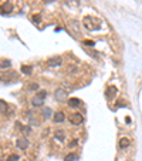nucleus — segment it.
Returning <instances> with one entry per match:
<instances>
[{"instance_id":"1","label":"nucleus","mask_w":142,"mask_h":161,"mask_svg":"<svg viewBox=\"0 0 142 161\" xmlns=\"http://www.w3.org/2000/svg\"><path fill=\"white\" fill-rule=\"evenodd\" d=\"M98 23H100V22H98L95 17H91V16L84 17V26H85L88 30H97V29L100 27Z\"/></svg>"},{"instance_id":"2","label":"nucleus","mask_w":142,"mask_h":161,"mask_svg":"<svg viewBox=\"0 0 142 161\" xmlns=\"http://www.w3.org/2000/svg\"><path fill=\"white\" fill-rule=\"evenodd\" d=\"M70 123L72 125H80L84 123V116L81 113H72L70 116Z\"/></svg>"},{"instance_id":"3","label":"nucleus","mask_w":142,"mask_h":161,"mask_svg":"<svg viewBox=\"0 0 142 161\" xmlns=\"http://www.w3.org/2000/svg\"><path fill=\"white\" fill-rule=\"evenodd\" d=\"M67 97H68V93H67L64 88H57L56 93H54V98H56L57 101H63V100H66Z\"/></svg>"},{"instance_id":"4","label":"nucleus","mask_w":142,"mask_h":161,"mask_svg":"<svg viewBox=\"0 0 142 161\" xmlns=\"http://www.w3.org/2000/svg\"><path fill=\"white\" fill-rule=\"evenodd\" d=\"M16 146H17V148H19V150H27V148H29V140H27V138H24V137L17 138Z\"/></svg>"},{"instance_id":"5","label":"nucleus","mask_w":142,"mask_h":161,"mask_svg":"<svg viewBox=\"0 0 142 161\" xmlns=\"http://www.w3.org/2000/svg\"><path fill=\"white\" fill-rule=\"evenodd\" d=\"M61 64H63V59L61 57H53V59L48 60V66L50 67H58Z\"/></svg>"},{"instance_id":"6","label":"nucleus","mask_w":142,"mask_h":161,"mask_svg":"<svg viewBox=\"0 0 142 161\" xmlns=\"http://www.w3.org/2000/svg\"><path fill=\"white\" fill-rule=\"evenodd\" d=\"M117 91H118V88H117L115 86H109V87L107 88V98H108V100H112L114 96L117 94Z\"/></svg>"},{"instance_id":"7","label":"nucleus","mask_w":142,"mask_h":161,"mask_svg":"<svg viewBox=\"0 0 142 161\" xmlns=\"http://www.w3.org/2000/svg\"><path fill=\"white\" fill-rule=\"evenodd\" d=\"M54 137H56L60 143H64V141H66V133H64L61 128H58V130L54 131Z\"/></svg>"},{"instance_id":"8","label":"nucleus","mask_w":142,"mask_h":161,"mask_svg":"<svg viewBox=\"0 0 142 161\" xmlns=\"http://www.w3.org/2000/svg\"><path fill=\"white\" fill-rule=\"evenodd\" d=\"M129 146H131V140H129L128 137L119 138V148H121V150H125V148L129 147Z\"/></svg>"},{"instance_id":"9","label":"nucleus","mask_w":142,"mask_h":161,"mask_svg":"<svg viewBox=\"0 0 142 161\" xmlns=\"http://www.w3.org/2000/svg\"><path fill=\"white\" fill-rule=\"evenodd\" d=\"M64 120H66V114H64V113H61V111H58V113H56V114L53 116V121H54V123H57V124L63 123Z\"/></svg>"},{"instance_id":"10","label":"nucleus","mask_w":142,"mask_h":161,"mask_svg":"<svg viewBox=\"0 0 142 161\" xmlns=\"http://www.w3.org/2000/svg\"><path fill=\"white\" fill-rule=\"evenodd\" d=\"M41 116H43V119H50L51 116H54V113H53V110H51L50 107H43Z\"/></svg>"},{"instance_id":"11","label":"nucleus","mask_w":142,"mask_h":161,"mask_svg":"<svg viewBox=\"0 0 142 161\" xmlns=\"http://www.w3.org/2000/svg\"><path fill=\"white\" fill-rule=\"evenodd\" d=\"M67 103H68V107H70V108H78V107L81 106V101H80L78 98H70Z\"/></svg>"},{"instance_id":"12","label":"nucleus","mask_w":142,"mask_h":161,"mask_svg":"<svg viewBox=\"0 0 142 161\" xmlns=\"http://www.w3.org/2000/svg\"><path fill=\"white\" fill-rule=\"evenodd\" d=\"M31 104H33L34 107H43V104H44V100L36 96V97H33V98H31Z\"/></svg>"},{"instance_id":"13","label":"nucleus","mask_w":142,"mask_h":161,"mask_svg":"<svg viewBox=\"0 0 142 161\" xmlns=\"http://www.w3.org/2000/svg\"><path fill=\"white\" fill-rule=\"evenodd\" d=\"M71 29H72V32H75V34L77 36H80L81 34V30H80V26H78V22H71Z\"/></svg>"},{"instance_id":"14","label":"nucleus","mask_w":142,"mask_h":161,"mask_svg":"<svg viewBox=\"0 0 142 161\" xmlns=\"http://www.w3.org/2000/svg\"><path fill=\"white\" fill-rule=\"evenodd\" d=\"M3 10H4V13H10V11L13 10V4H11V1H6L4 6H3Z\"/></svg>"},{"instance_id":"15","label":"nucleus","mask_w":142,"mask_h":161,"mask_svg":"<svg viewBox=\"0 0 142 161\" xmlns=\"http://www.w3.org/2000/svg\"><path fill=\"white\" fill-rule=\"evenodd\" d=\"M21 71H23L24 74H31L33 67H31V66H21Z\"/></svg>"},{"instance_id":"16","label":"nucleus","mask_w":142,"mask_h":161,"mask_svg":"<svg viewBox=\"0 0 142 161\" xmlns=\"http://www.w3.org/2000/svg\"><path fill=\"white\" fill-rule=\"evenodd\" d=\"M9 108V104L6 103V101H3V100H0V111L1 113H6V110Z\"/></svg>"},{"instance_id":"17","label":"nucleus","mask_w":142,"mask_h":161,"mask_svg":"<svg viewBox=\"0 0 142 161\" xmlns=\"http://www.w3.org/2000/svg\"><path fill=\"white\" fill-rule=\"evenodd\" d=\"M75 160H77V156L74 153H70V154H67L64 157V161H75Z\"/></svg>"},{"instance_id":"18","label":"nucleus","mask_w":142,"mask_h":161,"mask_svg":"<svg viewBox=\"0 0 142 161\" xmlns=\"http://www.w3.org/2000/svg\"><path fill=\"white\" fill-rule=\"evenodd\" d=\"M20 131H21L23 134H26V135H27V134H30V133H31V128H30L29 125H24V127L21 125V128H20Z\"/></svg>"},{"instance_id":"19","label":"nucleus","mask_w":142,"mask_h":161,"mask_svg":"<svg viewBox=\"0 0 142 161\" xmlns=\"http://www.w3.org/2000/svg\"><path fill=\"white\" fill-rule=\"evenodd\" d=\"M20 160V157L17 156V154H10L9 157H7V161H19Z\"/></svg>"},{"instance_id":"20","label":"nucleus","mask_w":142,"mask_h":161,"mask_svg":"<svg viewBox=\"0 0 142 161\" xmlns=\"http://www.w3.org/2000/svg\"><path fill=\"white\" fill-rule=\"evenodd\" d=\"M40 88V86L38 84H36V83H33V84H30L29 86V91H37Z\"/></svg>"},{"instance_id":"21","label":"nucleus","mask_w":142,"mask_h":161,"mask_svg":"<svg viewBox=\"0 0 142 161\" xmlns=\"http://www.w3.org/2000/svg\"><path fill=\"white\" fill-rule=\"evenodd\" d=\"M33 22H34L36 24H38V23L41 22V16H40V14H34V16H33Z\"/></svg>"},{"instance_id":"22","label":"nucleus","mask_w":142,"mask_h":161,"mask_svg":"<svg viewBox=\"0 0 142 161\" xmlns=\"http://www.w3.org/2000/svg\"><path fill=\"white\" fill-rule=\"evenodd\" d=\"M10 64H11V63H10L9 60H3V61H1V67H3V69H6V67H10Z\"/></svg>"},{"instance_id":"23","label":"nucleus","mask_w":142,"mask_h":161,"mask_svg":"<svg viewBox=\"0 0 142 161\" xmlns=\"http://www.w3.org/2000/svg\"><path fill=\"white\" fill-rule=\"evenodd\" d=\"M37 97H40V98H46L47 97V91H38V94H37Z\"/></svg>"},{"instance_id":"24","label":"nucleus","mask_w":142,"mask_h":161,"mask_svg":"<svg viewBox=\"0 0 142 161\" xmlns=\"http://www.w3.org/2000/svg\"><path fill=\"white\" fill-rule=\"evenodd\" d=\"M117 106H118V107H125L127 103H125L124 100H118V101H117Z\"/></svg>"},{"instance_id":"25","label":"nucleus","mask_w":142,"mask_h":161,"mask_svg":"<svg viewBox=\"0 0 142 161\" xmlns=\"http://www.w3.org/2000/svg\"><path fill=\"white\" fill-rule=\"evenodd\" d=\"M84 46H95V43L91 40H85L84 41Z\"/></svg>"},{"instance_id":"26","label":"nucleus","mask_w":142,"mask_h":161,"mask_svg":"<svg viewBox=\"0 0 142 161\" xmlns=\"http://www.w3.org/2000/svg\"><path fill=\"white\" fill-rule=\"evenodd\" d=\"M77 144H78V141H77V140H72V141H71V143H70V147H71V148H72V147H75Z\"/></svg>"},{"instance_id":"27","label":"nucleus","mask_w":142,"mask_h":161,"mask_svg":"<svg viewBox=\"0 0 142 161\" xmlns=\"http://www.w3.org/2000/svg\"><path fill=\"white\" fill-rule=\"evenodd\" d=\"M44 3H50V1H53V0H43Z\"/></svg>"}]
</instances>
